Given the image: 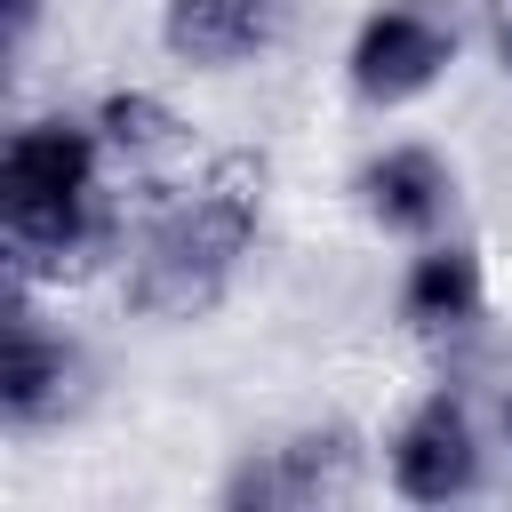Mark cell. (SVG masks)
Returning a JSON list of instances; mask_svg holds the SVG:
<instances>
[{"label":"cell","instance_id":"1","mask_svg":"<svg viewBox=\"0 0 512 512\" xmlns=\"http://www.w3.org/2000/svg\"><path fill=\"white\" fill-rule=\"evenodd\" d=\"M0 216L16 272H64L104 240L96 208V136L80 120H32L0 160Z\"/></svg>","mask_w":512,"mask_h":512},{"label":"cell","instance_id":"2","mask_svg":"<svg viewBox=\"0 0 512 512\" xmlns=\"http://www.w3.org/2000/svg\"><path fill=\"white\" fill-rule=\"evenodd\" d=\"M248 232H256V168L232 160L208 192H192L184 208H168V216L152 224V240H144V256H136V272H128V304L152 312V320H192V312H208V304L224 296Z\"/></svg>","mask_w":512,"mask_h":512},{"label":"cell","instance_id":"3","mask_svg":"<svg viewBox=\"0 0 512 512\" xmlns=\"http://www.w3.org/2000/svg\"><path fill=\"white\" fill-rule=\"evenodd\" d=\"M448 56H456V24L440 8H424V0H392L352 40V88L368 104H408V96H424L440 80Z\"/></svg>","mask_w":512,"mask_h":512},{"label":"cell","instance_id":"4","mask_svg":"<svg viewBox=\"0 0 512 512\" xmlns=\"http://www.w3.org/2000/svg\"><path fill=\"white\" fill-rule=\"evenodd\" d=\"M472 480H480L472 416L440 392V400H424V408L400 424V440H392V488H400L408 504H448V496H464Z\"/></svg>","mask_w":512,"mask_h":512},{"label":"cell","instance_id":"5","mask_svg":"<svg viewBox=\"0 0 512 512\" xmlns=\"http://www.w3.org/2000/svg\"><path fill=\"white\" fill-rule=\"evenodd\" d=\"M288 32V0H168L160 40L184 64H240Z\"/></svg>","mask_w":512,"mask_h":512},{"label":"cell","instance_id":"6","mask_svg":"<svg viewBox=\"0 0 512 512\" xmlns=\"http://www.w3.org/2000/svg\"><path fill=\"white\" fill-rule=\"evenodd\" d=\"M360 200L384 232H440L448 224V200H456V176L440 152L424 144H392L360 168Z\"/></svg>","mask_w":512,"mask_h":512},{"label":"cell","instance_id":"7","mask_svg":"<svg viewBox=\"0 0 512 512\" xmlns=\"http://www.w3.org/2000/svg\"><path fill=\"white\" fill-rule=\"evenodd\" d=\"M352 488V432H304L272 456H256L240 480H232V504H320V496H344Z\"/></svg>","mask_w":512,"mask_h":512},{"label":"cell","instance_id":"8","mask_svg":"<svg viewBox=\"0 0 512 512\" xmlns=\"http://www.w3.org/2000/svg\"><path fill=\"white\" fill-rule=\"evenodd\" d=\"M64 392H72V352H64L24 304H8V344H0V416H8V424H40V416L64 408Z\"/></svg>","mask_w":512,"mask_h":512},{"label":"cell","instance_id":"9","mask_svg":"<svg viewBox=\"0 0 512 512\" xmlns=\"http://www.w3.org/2000/svg\"><path fill=\"white\" fill-rule=\"evenodd\" d=\"M400 320L416 336H456L480 320V256L464 240H432L400 280Z\"/></svg>","mask_w":512,"mask_h":512},{"label":"cell","instance_id":"10","mask_svg":"<svg viewBox=\"0 0 512 512\" xmlns=\"http://www.w3.org/2000/svg\"><path fill=\"white\" fill-rule=\"evenodd\" d=\"M96 120H104V136H112L120 152H168V144H176V112H168L160 96H128V88H120V96H104Z\"/></svg>","mask_w":512,"mask_h":512},{"label":"cell","instance_id":"11","mask_svg":"<svg viewBox=\"0 0 512 512\" xmlns=\"http://www.w3.org/2000/svg\"><path fill=\"white\" fill-rule=\"evenodd\" d=\"M496 56H504V72H512V0L496 8Z\"/></svg>","mask_w":512,"mask_h":512},{"label":"cell","instance_id":"12","mask_svg":"<svg viewBox=\"0 0 512 512\" xmlns=\"http://www.w3.org/2000/svg\"><path fill=\"white\" fill-rule=\"evenodd\" d=\"M8 24L24 32V24H32V0H8Z\"/></svg>","mask_w":512,"mask_h":512},{"label":"cell","instance_id":"13","mask_svg":"<svg viewBox=\"0 0 512 512\" xmlns=\"http://www.w3.org/2000/svg\"><path fill=\"white\" fill-rule=\"evenodd\" d=\"M504 424H512V400H504Z\"/></svg>","mask_w":512,"mask_h":512}]
</instances>
